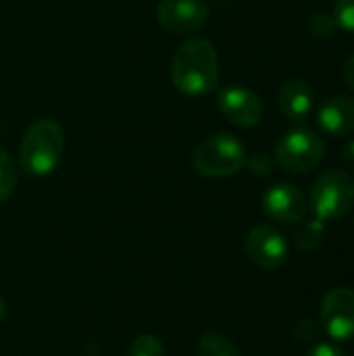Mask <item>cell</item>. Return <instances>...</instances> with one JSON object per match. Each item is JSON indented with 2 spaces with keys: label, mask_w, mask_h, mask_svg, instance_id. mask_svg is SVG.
Segmentation results:
<instances>
[{
  "label": "cell",
  "mask_w": 354,
  "mask_h": 356,
  "mask_svg": "<svg viewBox=\"0 0 354 356\" xmlns=\"http://www.w3.org/2000/svg\"><path fill=\"white\" fill-rule=\"evenodd\" d=\"M171 81L184 96L198 98L211 94L219 83V56L207 38L186 40L173 54Z\"/></svg>",
  "instance_id": "obj_1"
},
{
  "label": "cell",
  "mask_w": 354,
  "mask_h": 356,
  "mask_svg": "<svg viewBox=\"0 0 354 356\" xmlns=\"http://www.w3.org/2000/svg\"><path fill=\"white\" fill-rule=\"evenodd\" d=\"M65 152V131L52 119H38L33 121L19 146V165L31 177H46L50 175Z\"/></svg>",
  "instance_id": "obj_2"
},
{
  "label": "cell",
  "mask_w": 354,
  "mask_h": 356,
  "mask_svg": "<svg viewBox=\"0 0 354 356\" xmlns=\"http://www.w3.org/2000/svg\"><path fill=\"white\" fill-rule=\"evenodd\" d=\"M246 148L232 134H215L192 152V167L204 177H230L246 165Z\"/></svg>",
  "instance_id": "obj_3"
},
{
  "label": "cell",
  "mask_w": 354,
  "mask_h": 356,
  "mask_svg": "<svg viewBox=\"0 0 354 356\" xmlns=\"http://www.w3.org/2000/svg\"><path fill=\"white\" fill-rule=\"evenodd\" d=\"M325 156L323 138L309 127L290 129L275 146V163L292 175H305L321 165Z\"/></svg>",
  "instance_id": "obj_4"
},
{
  "label": "cell",
  "mask_w": 354,
  "mask_h": 356,
  "mask_svg": "<svg viewBox=\"0 0 354 356\" xmlns=\"http://www.w3.org/2000/svg\"><path fill=\"white\" fill-rule=\"evenodd\" d=\"M311 211L321 221L344 217L354 204V179L342 169L325 171L311 190Z\"/></svg>",
  "instance_id": "obj_5"
},
{
  "label": "cell",
  "mask_w": 354,
  "mask_h": 356,
  "mask_svg": "<svg viewBox=\"0 0 354 356\" xmlns=\"http://www.w3.org/2000/svg\"><path fill=\"white\" fill-rule=\"evenodd\" d=\"M244 248H246L248 259L257 267L267 269V271H273V269H280L282 265H286L288 254H290L284 234L269 223L255 225L246 234Z\"/></svg>",
  "instance_id": "obj_6"
},
{
  "label": "cell",
  "mask_w": 354,
  "mask_h": 356,
  "mask_svg": "<svg viewBox=\"0 0 354 356\" xmlns=\"http://www.w3.org/2000/svg\"><path fill=\"white\" fill-rule=\"evenodd\" d=\"M321 330L336 342L354 338V290L336 288L321 305Z\"/></svg>",
  "instance_id": "obj_7"
},
{
  "label": "cell",
  "mask_w": 354,
  "mask_h": 356,
  "mask_svg": "<svg viewBox=\"0 0 354 356\" xmlns=\"http://www.w3.org/2000/svg\"><path fill=\"white\" fill-rule=\"evenodd\" d=\"M211 8L207 0H161L156 21L165 31L192 33L209 21Z\"/></svg>",
  "instance_id": "obj_8"
},
{
  "label": "cell",
  "mask_w": 354,
  "mask_h": 356,
  "mask_svg": "<svg viewBox=\"0 0 354 356\" xmlns=\"http://www.w3.org/2000/svg\"><path fill=\"white\" fill-rule=\"evenodd\" d=\"M261 202L269 219L286 225L303 221L309 211V200L305 198V194L288 181H277L269 186Z\"/></svg>",
  "instance_id": "obj_9"
},
{
  "label": "cell",
  "mask_w": 354,
  "mask_h": 356,
  "mask_svg": "<svg viewBox=\"0 0 354 356\" xmlns=\"http://www.w3.org/2000/svg\"><path fill=\"white\" fill-rule=\"evenodd\" d=\"M219 111L223 113V117L238 125V127H255L261 123L263 119V102L261 98L242 86H227L219 92Z\"/></svg>",
  "instance_id": "obj_10"
},
{
  "label": "cell",
  "mask_w": 354,
  "mask_h": 356,
  "mask_svg": "<svg viewBox=\"0 0 354 356\" xmlns=\"http://www.w3.org/2000/svg\"><path fill=\"white\" fill-rule=\"evenodd\" d=\"M317 123L325 134L332 136L354 134V98L351 96L328 98L317 111Z\"/></svg>",
  "instance_id": "obj_11"
},
{
  "label": "cell",
  "mask_w": 354,
  "mask_h": 356,
  "mask_svg": "<svg viewBox=\"0 0 354 356\" xmlns=\"http://www.w3.org/2000/svg\"><path fill=\"white\" fill-rule=\"evenodd\" d=\"M313 90L305 79H288L280 90V108L290 121H305L313 108Z\"/></svg>",
  "instance_id": "obj_12"
},
{
  "label": "cell",
  "mask_w": 354,
  "mask_h": 356,
  "mask_svg": "<svg viewBox=\"0 0 354 356\" xmlns=\"http://www.w3.org/2000/svg\"><path fill=\"white\" fill-rule=\"evenodd\" d=\"M294 234H292V240H294V246L303 252H313L317 250L323 240H325V221L313 217V219H303L298 223H294Z\"/></svg>",
  "instance_id": "obj_13"
},
{
  "label": "cell",
  "mask_w": 354,
  "mask_h": 356,
  "mask_svg": "<svg viewBox=\"0 0 354 356\" xmlns=\"http://www.w3.org/2000/svg\"><path fill=\"white\" fill-rule=\"evenodd\" d=\"M196 356H242V353L227 336L209 332L198 340Z\"/></svg>",
  "instance_id": "obj_14"
},
{
  "label": "cell",
  "mask_w": 354,
  "mask_h": 356,
  "mask_svg": "<svg viewBox=\"0 0 354 356\" xmlns=\"http://www.w3.org/2000/svg\"><path fill=\"white\" fill-rule=\"evenodd\" d=\"M17 188V167L8 152L0 150V202H6Z\"/></svg>",
  "instance_id": "obj_15"
},
{
  "label": "cell",
  "mask_w": 354,
  "mask_h": 356,
  "mask_svg": "<svg viewBox=\"0 0 354 356\" xmlns=\"http://www.w3.org/2000/svg\"><path fill=\"white\" fill-rule=\"evenodd\" d=\"M127 356H165V346L156 336L142 334L129 344Z\"/></svg>",
  "instance_id": "obj_16"
},
{
  "label": "cell",
  "mask_w": 354,
  "mask_h": 356,
  "mask_svg": "<svg viewBox=\"0 0 354 356\" xmlns=\"http://www.w3.org/2000/svg\"><path fill=\"white\" fill-rule=\"evenodd\" d=\"M307 29L313 38L317 40H328L332 38L336 31H338V23L332 15H325V13H317L309 19L307 23Z\"/></svg>",
  "instance_id": "obj_17"
},
{
  "label": "cell",
  "mask_w": 354,
  "mask_h": 356,
  "mask_svg": "<svg viewBox=\"0 0 354 356\" xmlns=\"http://www.w3.org/2000/svg\"><path fill=\"white\" fill-rule=\"evenodd\" d=\"M332 17L336 19L338 29L354 33V0H336Z\"/></svg>",
  "instance_id": "obj_18"
},
{
  "label": "cell",
  "mask_w": 354,
  "mask_h": 356,
  "mask_svg": "<svg viewBox=\"0 0 354 356\" xmlns=\"http://www.w3.org/2000/svg\"><path fill=\"white\" fill-rule=\"evenodd\" d=\"M294 336H296L298 342H315L321 336V323H317L315 319L305 317L294 325Z\"/></svg>",
  "instance_id": "obj_19"
},
{
  "label": "cell",
  "mask_w": 354,
  "mask_h": 356,
  "mask_svg": "<svg viewBox=\"0 0 354 356\" xmlns=\"http://www.w3.org/2000/svg\"><path fill=\"white\" fill-rule=\"evenodd\" d=\"M246 165H248L250 173L257 177H267L273 171V161L265 152H255L252 156L246 159Z\"/></svg>",
  "instance_id": "obj_20"
},
{
  "label": "cell",
  "mask_w": 354,
  "mask_h": 356,
  "mask_svg": "<svg viewBox=\"0 0 354 356\" xmlns=\"http://www.w3.org/2000/svg\"><path fill=\"white\" fill-rule=\"evenodd\" d=\"M307 356H344V353L332 342H321V344H315Z\"/></svg>",
  "instance_id": "obj_21"
},
{
  "label": "cell",
  "mask_w": 354,
  "mask_h": 356,
  "mask_svg": "<svg viewBox=\"0 0 354 356\" xmlns=\"http://www.w3.org/2000/svg\"><path fill=\"white\" fill-rule=\"evenodd\" d=\"M342 77H344L346 86L354 92V54H351V56L344 60V65H342Z\"/></svg>",
  "instance_id": "obj_22"
},
{
  "label": "cell",
  "mask_w": 354,
  "mask_h": 356,
  "mask_svg": "<svg viewBox=\"0 0 354 356\" xmlns=\"http://www.w3.org/2000/svg\"><path fill=\"white\" fill-rule=\"evenodd\" d=\"M342 161L354 171V140L344 144V148H342Z\"/></svg>",
  "instance_id": "obj_23"
},
{
  "label": "cell",
  "mask_w": 354,
  "mask_h": 356,
  "mask_svg": "<svg viewBox=\"0 0 354 356\" xmlns=\"http://www.w3.org/2000/svg\"><path fill=\"white\" fill-rule=\"evenodd\" d=\"M4 315H6V305H4V300H2V296H0V323H2V319H4Z\"/></svg>",
  "instance_id": "obj_24"
}]
</instances>
